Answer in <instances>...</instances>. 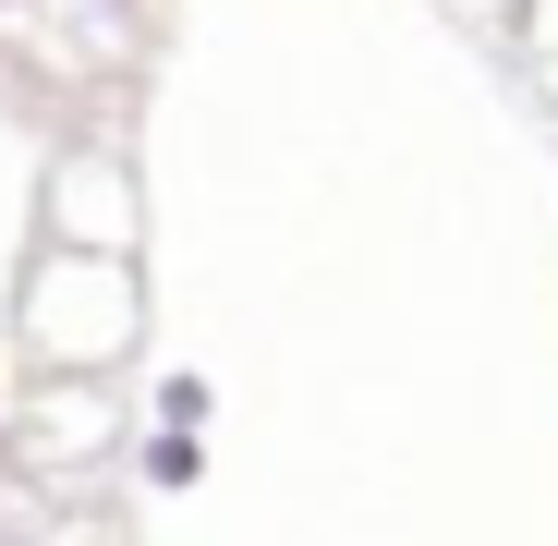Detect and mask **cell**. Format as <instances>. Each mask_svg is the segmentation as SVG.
Instances as JSON below:
<instances>
[{
    "label": "cell",
    "mask_w": 558,
    "mask_h": 546,
    "mask_svg": "<svg viewBox=\"0 0 558 546\" xmlns=\"http://www.w3.org/2000/svg\"><path fill=\"white\" fill-rule=\"evenodd\" d=\"M207 413H219V389L195 377V364H170V377L146 389V425H207Z\"/></svg>",
    "instance_id": "obj_2"
},
{
    "label": "cell",
    "mask_w": 558,
    "mask_h": 546,
    "mask_svg": "<svg viewBox=\"0 0 558 546\" xmlns=\"http://www.w3.org/2000/svg\"><path fill=\"white\" fill-rule=\"evenodd\" d=\"M134 486L146 498H195L207 486V425H146L134 437Z\"/></svg>",
    "instance_id": "obj_1"
}]
</instances>
